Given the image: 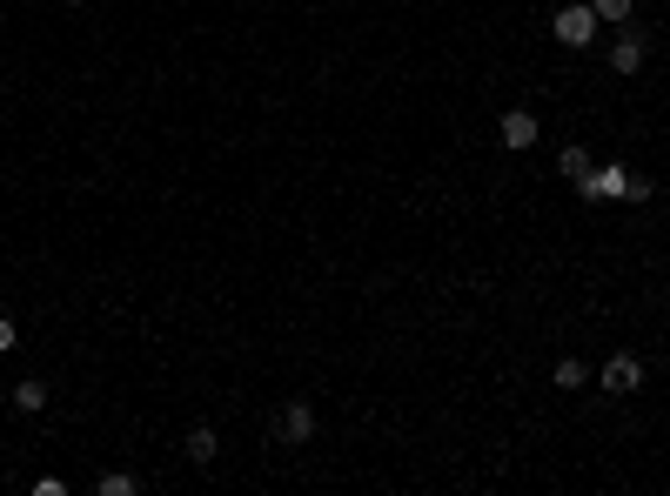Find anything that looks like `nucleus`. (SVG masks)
I'll return each instance as SVG.
<instances>
[{
	"label": "nucleus",
	"instance_id": "f257e3e1",
	"mask_svg": "<svg viewBox=\"0 0 670 496\" xmlns=\"http://www.w3.org/2000/svg\"><path fill=\"white\" fill-rule=\"evenodd\" d=\"M624 181H630V168H617V161H590V168H583L577 175V195L583 202H617V195H624Z\"/></svg>",
	"mask_w": 670,
	"mask_h": 496
},
{
	"label": "nucleus",
	"instance_id": "f03ea898",
	"mask_svg": "<svg viewBox=\"0 0 670 496\" xmlns=\"http://www.w3.org/2000/svg\"><path fill=\"white\" fill-rule=\"evenodd\" d=\"M550 34H557L563 47H590L597 41V14H590V7H563L557 21H550Z\"/></svg>",
	"mask_w": 670,
	"mask_h": 496
},
{
	"label": "nucleus",
	"instance_id": "7ed1b4c3",
	"mask_svg": "<svg viewBox=\"0 0 670 496\" xmlns=\"http://www.w3.org/2000/svg\"><path fill=\"white\" fill-rule=\"evenodd\" d=\"M275 436H282V443H309V436H315V409H309V403H282V416H275Z\"/></svg>",
	"mask_w": 670,
	"mask_h": 496
},
{
	"label": "nucleus",
	"instance_id": "20e7f679",
	"mask_svg": "<svg viewBox=\"0 0 670 496\" xmlns=\"http://www.w3.org/2000/svg\"><path fill=\"white\" fill-rule=\"evenodd\" d=\"M637 383H644V362L637 356H610L603 362V389H610V396H630Z\"/></svg>",
	"mask_w": 670,
	"mask_h": 496
},
{
	"label": "nucleus",
	"instance_id": "39448f33",
	"mask_svg": "<svg viewBox=\"0 0 670 496\" xmlns=\"http://www.w3.org/2000/svg\"><path fill=\"white\" fill-rule=\"evenodd\" d=\"M496 135H503V148H530V141H536V114L530 108H510L503 121H496Z\"/></svg>",
	"mask_w": 670,
	"mask_h": 496
},
{
	"label": "nucleus",
	"instance_id": "423d86ee",
	"mask_svg": "<svg viewBox=\"0 0 670 496\" xmlns=\"http://www.w3.org/2000/svg\"><path fill=\"white\" fill-rule=\"evenodd\" d=\"M637 68H644V34L624 27V41L610 47V74H637Z\"/></svg>",
	"mask_w": 670,
	"mask_h": 496
},
{
	"label": "nucleus",
	"instance_id": "0eeeda50",
	"mask_svg": "<svg viewBox=\"0 0 670 496\" xmlns=\"http://www.w3.org/2000/svg\"><path fill=\"white\" fill-rule=\"evenodd\" d=\"M181 450H188V463H215V456H222V443H215V429H208V423H195Z\"/></svg>",
	"mask_w": 670,
	"mask_h": 496
},
{
	"label": "nucleus",
	"instance_id": "6e6552de",
	"mask_svg": "<svg viewBox=\"0 0 670 496\" xmlns=\"http://www.w3.org/2000/svg\"><path fill=\"white\" fill-rule=\"evenodd\" d=\"M14 409H21V416H41V409H47V383H41V376L14 383Z\"/></svg>",
	"mask_w": 670,
	"mask_h": 496
},
{
	"label": "nucleus",
	"instance_id": "1a4fd4ad",
	"mask_svg": "<svg viewBox=\"0 0 670 496\" xmlns=\"http://www.w3.org/2000/svg\"><path fill=\"white\" fill-rule=\"evenodd\" d=\"M583 383H590V369H583L577 356H563L557 362V389H583Z\"/></svg>",
	"mask_w": 670,
	"mask_h": 496
},
{
	"label": "nucleus",
	"instance_id": "9d476101",
	"mask_svg": "<svg viewBox=\"0 0 670 496\" xmlns=\"http://www.w3.org/2000/svg\"><path fill=\"white\" fill-rule=\"evenodd\" d=\"M557 168H563V175H570V181H577L583 168H590V148H563V155H557Z\"/></svg>",
	"mask_w": 670,
	"mask_h": 496
},
{
	"label": "nucleus",
	"instance_id": "9b49d317",
	"mask_svg": "<svg viewBox=\"0 0 670 496\" xmlns=\"http://www.w3.org/2000/svg\"><path fill=\"white\" fill-rule=\"evenodd\" d=\"M597 21H630V0H590Z\"/></svg>",
	"mask_w": 670,
	"mask_h": 496
},
{
	"label": "nucleus",
	"instance_id": "f8f14e48",
	"mask_svg": "<svg viewBox=\"0 0 670 496\" xmlns=\"http://www.w3.org/2000/svg\"><path fill=\"white\" fill-rule=\"evenodd\" d=\"M101 496H134V476L128 470H108V476H101Z\"/></svg>",
	"mask_w": 670,
	"mask_h": 496
},
{
	"label": "nucleus",
	"instance_id": "ddd939ff",
	"mask_svg": "<svg viewBox=\"0 0 670 496\" xmlns=\"http://www.w3.org/2000/svg\"><path fill=\"white\" fill-rule=\"evenodd\" d=\"M7 349H14V322L0 316V356H7Z\"/></svg>",
	"mask_w": 670,
	"mask_h": 496
}]
</instances>
